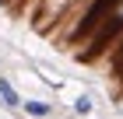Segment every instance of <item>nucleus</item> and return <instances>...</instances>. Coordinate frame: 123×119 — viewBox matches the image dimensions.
<instances>
[{"instance_id":"f257e3e1","label":"nucleus","mask_w":123,"mask_h":119,"mask_svg":"<svg viewBox=\"0 0 123 119\" xmlns=\"http://www.w3.org/2000/svg\"><path fill=\"white\" fill-rule=\"evenodd\" d=\"M120 35H123V0L102 18V25L92 32V39H88V53H81V60H95V56H102L109 46H116V39H120Z\"/></svg>"},{"instance_id":"f03ea898","label":"nucleus","mask_w":123,"mask_h":119,"mask_svg":"<svg viewBox=\"0 0 123 119\" xmlns=\"http://www.w3.org/2000/svg\"><path fill=\"white\" fill-rule=\"evenodd\" d=\"M21 109L28 112L32 119H49V116H53V105L42 102V98H25V102H21Z\"/></svg>"},{"instance_id":"7ed1b4c3","label":"nucleus","mask_w":123,"mask_h":119,"mask_svg":"<svg viewBox=\"0 0 123 119\" xmlns=\"http://www.w3.org/2000/svg\"><path fill=\"white\" fill-rule=\"evenodd\" d=\"M0 102H4L11 112H14V109H21V102H25L18 91H14V84H11L7 77H0Z\"/></svg>"},{"instance_id":"20e7f679","label":"nucleus","mask_w":123,"mask_h":119,"mask_svg":"<svg viewBox=\"0 0 123 119\" xmlns=\"http://www.w3.org/2000/svg\"><path fill=\"white\" fill-rule=\"evenodd\" d=\"M92 109H95L92 95H77L74 98V116H92Z\"/></svg>"},{"instance_id":"39448f33","label":"nucleus","mask_w":123,"mask_h":119,"mask_svg":"<svg viewBox=\"0 0 123 119\" xmlns=\"http://www.w3.org/2000/svg\"><path fill=\"white\" fill-rule=\"evenodd\" d=\"M113 74L123 77V35L116 39V46H113Z\"/></svg>"},{"instance_id":"423d86ee","label":"nucleus","mask_w":123,"mask_h":119,"mask_svg":"<svg viewBox=\"0 0 123 119\" xmlns=\"http://www.w3.org/2000/svg\"><path fill=\"white\" fill-rule=\"evenodd\" d=\"M0 105H4V102H0Z\"/></svg>"}]
</instances>
